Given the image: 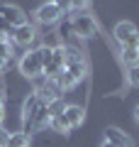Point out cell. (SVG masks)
Masks as SVG:
<instances>
[{"label": "cell", "mask_w": 139, "mask_h": 147, "mask_svg": "<svg viewBox=\"0 0 139 147\" xmlns=\"http://www.w3.org/2000/svg\"><path fill=\"white\" fill-rule=\"evenodd\" d=\"M63 110H66V103H63L61 98L51 100V103H46V113H49V118H59V115H63Z\"/></svg>", "instance_id": "obj_15"}, {"label": "cell", "mask_w": 139, "mask_h": 147, "mask_svg": "<svg viewBox=\"0 0 139 147\" xmlns=\"http://www.w3.org/2000/svg\"><path fill=\"white\" fill-rule=\"evenodd\" d=\"M0 34H5V37H10V34H12V27L7 25L3 17H0Z\"/></svg>", "instance_id": "obj_22"}, {"label": "cell", "mask_w": 139, "mask_h": 147, "mask_svg": "<svg viewBox=\"0 0 139 147\" xmlns=\"http://www.w3.org/2000/svg\"><path fill=\"white\" fill-rule=\"evenodd\" d=\"M105 142H110V145H115V147H134L132 137H129L127 132H122L120 127H115V125L105 127Z\"/></svg>", "instance_id": "obj_8"}, {"label": "cell", "mask_w": 139, "mask_h": 147, "mask_svg": "<svg viewBox=\"0 0 139 147\" xmlns=\"http://www.w3.org/2000/svg\"><path fill=\"white\" fill-rule=\"evenodd\" d=\"M3 100H5V93H3V88H0V105H3Z\"/></svg>", "instance_id": "obj_26"}, {"label": "cell", "mask_w": 139, "mask_h": 147, "mask_svg": "<svg viewBox=\"0 0 139 147\" xmlns=\"http://www.w3.org/2000/svg\"><path fill=\"white\" fill-rule=\"evenodd\" d=\"M51 127L56 132H66V130H71V127H68V123H66V118L63 115H59V118H51Z\"/></svg>", "instance_id": "obj_19"}, {"label": "cell", "mask_w": 139, "mask_h": 147, "mask_svg": "<svg viewBox=\"0 0 139 147\" xmlns=\"http://www.w3.org/2000/svg\"><path fill=\"white\" fill-rule=\"evenodd\" d=\"M134 120L139 123V105H137V108H134Z\"/></svg>", "instance_id": "obj_24"}, {"label": "cell", "mask_w": 139, "mask_h": 147, "mask_svg": "<svg viewBox=\"0 0 139 147\" xmlns=\"http://www.w3.org/2000/svg\"><path fill=\"white\" fill-rule=\"evenodd\" d=\"M71 25H73V34L81 37V39H93L98 34V22L88 12H76L71 17Z\"/></svg>", "instance_id": "obj_1"}, {"label": "cell", "mask_w": 139, "mask_h": 147, "mask_svg": "<svg viewBox=\"0 0 139 147\" xmlns=\"http://www.w3.org/2000/svg\"><path fill=\"white\" fill-rule=\"evenodd\" d=\"M37 22H41V25H54V22L61 20V7H59V3H44V5L37 7Z\"/></svg>", "instance_id": "obj_4"}, {"label": "cell", "mask_w": 139, "mask_h": 147, "mask_svg": "<svg viewBox=\"0 0 139 147\" xmlns=\"http://www.w3.org/2000/svg\"><path fill=\"white\" fill-rule=\"evenodd\" d=\"M37 57H39L41 66H46V64L51 61V57H54V47H49V44H44V47H39V49H37Z\"/></svg>", "instance_id": "obj_16"}, {"label": "cell", "mask_w": 139, "mask_h": 147, "mask_svg": "<svg viewBox=\"0 0 139 147\" xmlns=\"http://www.w3.org/2000/svg\"><path fill=\"white\" fill-rule=\"evenodd\" d=\"M5 39H7V37H5V34H0V42H5Z\"/></svg>", "instance_id": "obj_29"}, {"label": "cell", "mask_w": 139, "mask_h": 147, "mask_svg": "<svg viewBox=\"0 0 139 147\" xmlns=\"http://www.w3.org/2000/svg\"><path fill=\"white\" fill-rule=\"evenodd\" d=\"M10 54H12V47H10V42H0V59H3V61H7V59H10Z\"/></svg>", "instance_id": "obj_21"}, {"label": "cell", "mask_w": 139, "mask_h": 147, "mask_svg": "<svg viewBox=\"0 0 139 147\" xmlns=\"http://www.w3.org/2000/svg\"><path fill=\"white\" fill-rule=\"evenodd\" d=\"M20 74H25L27 79H39L44 74V66H41L39 57H37V49H29V52L22 54L20 59Z\"/></svg>", "instance_id": "obj_2"}, {"label": "cell", "mask_w": 139, "mask_h": 147, "mask_svg": "<svg viewBox=\"0 0 139 147\" xmlns=\"http://www.w3.org/2000/svg\"><path fill=\"white\" fill-rule=\"evenodd\" d=\"M5 64H7V61H3V59H0V71H3V69H5Z\"/></svg>", "instance_id": "obj_27"}, {"label": "cell", "mask_w": 139, "mask_h": 147, "mask_svg": "<svg viewBox=\"0 0 139 147\" xmlns=\"http://www.w3.org/2000/svg\"><path fill=\"white\" fill-rule=\"evenodd\" d=\"M5 147H29V135H25V132H10Z\"/></svg>", "instance_id": "obj_13"}, {"label": "cell", "mask_w": 139, "mask_h": 147, "mask_svg": "<svg viewBox=\"0 0 139 147\" xmlns=\"http://www.w3.org/2000/svg\"><path fill=\"white\" fill-rule=\"evenodd\" d=\"M61 49H63V64H66V66L78 64V61H86V57H83V52L78 47H61Z\"/></svg>", "instance_id": "obj_12"}, {"label": "cell", "mask_w": 139, "mask_h": 147, "mask_svg": "<svg viewBox=\"0 0 139 147\" xmlns=\"http://www.w3.org/2000/svg\"><path fill=\"white\" fill-rule=\"evenodd\" d=\"M100 147H115V145H110V142H103V145H100Z\"/></svg>", "instance_id": "obj_28"}, {"label": "cell", "mask_w": 139, "mask_h": 147, "mask_svg": "<svg viewBox=\"0 0 139 147\" xmlns=\"http://www.w3.org/2000/svg\"><path fill=\"white\" fill-rule=\"evenodd\" d=\"M66 71L71 74L76 81L86 79V74H88V61H78V64H71V66H66Z\"/></svg>", "instance_id": "obj_14"}, {"label": "cell", "mask_w": 139, "mask_h": 147, "mask_svg": "<svg viewBox=\"0 0 139 147\" xmlns=\"http://www.w3.org/2000/svg\"><path fill=\"white\" fill-rule=\"evenodd\" d=\"M127 81H129V86H137L139 88V64L127 69Z\"/></svg>", "instance_id": "obj_18"}, {"label": "cell", "mask_w": 139, "mask_h": 147, "mask_svg": "<svg viewBox=\"0 0 139 147\" xmlns=\"http://www.w3.org/2000/svg\"><path fill=\"white\" fill-rule=\"evenodd\" d=\"M137 32H139V30L132 25V22H117V25H115V32H112V34H115V42H117L120 47H124V44H127L129 39L137 34Z\"/></svg>", "instance_id": "obj_9"}, {"label": "cell", "mask_w": 139, "mask_h": 147, "mask_svg": "<svg viewBox=\"0 0 139 147\" xmlns=\"http://www.w3.org/2000/svg\"><path fill=\"white\" fill-rule=\"evenodd\" d=\"M63 69H66V64H63V49L61 47H54V57H51V61L44 66V76L49 81H56L59 76L63 74Z\"/></svg>", "instance_id": "obj_5"}, {"label": "cell", "mask_w": 139, "mask_h": 147, "mask_svg": "<svg viewBox=\"0 0 139 147\" xmlns=\"http://www.w3.org/2000/svg\"><path fill=\"white\" fill-rule=\"evenodd\" d=\"M63 118H66L68 127H81L83 120H86V110H83L81 105H66V110H63Z\"/></svg>", "instance_id": "obj_10"}, {"label": "cell", "mask_w": 139, "mask_h": 147, "mask_svg": "<svg viewBox=\"0 0 139 147\" xmlns=\"http://www.w3.org/2000/svg\"><path fill=\"white\" fill-rule=\"evenodd\" d=\"M0 17H3L12 30L27 22V15L20 10V7H15V5H0Z\"/></svg>", "instance_id": "obj_7"}, {"label": "cell", "mask_w": 139, "mask_h": 147, "mask_svg": "<svg viewBox=\"0 0 139 147\" xmlns=\"http://www.w3.org/2000/svg\"><path fill=\"white\" fill-rule=\"evenodd\" d=\"M10 37H12V42H15V44H20V47H25V49H27V47H29V44L37 39V30L29 25V22H25V25L15 27Z\"/></svg>", "instance_id": "obj_6"}, {"label": "cell", "mask_w": 139, "mask_h": 147, "mask_svg": "<svg viewBox=\"0 0 139 147\" xmlns=\"http://www.w3.org/2000/svg\"><path fill=\"white\" fill-rule=\"evenodd\" d=\"M3 118H5V110H3V105H0V123H3Z\"/></svg>", "instance_id": "obj_25"}, {"label": "cell", "mask_w": 139, "mask_h": 147, "mask_svg": "<svg viewBox=\"0 0 139 147\" xmlns=\"http://www.w3.org/2000/svg\"><path fill=\"white\" fill-rule=\"evenodd\" d=\"M5 145H7V132L0 127V147H5Z\"/></svg>", "instance_id": "obj_23"}, {"label": "cell", "mask_w": 139, "mask_h": 147, "mask_svg": "<svg viewBox=\"0 0 139 147\" xmlns=\"http://www.w3.org/2000/svg\"><path fill=\"white\" fill-rule=\"evenodd\" d=\"M122 61L127 64V66L139 64V49H122Z\"/></svg>", "instance_id": "obj_17"}, {"label": "cell", "mask_w": 139, "mask_h": 147, "mask_svg": "<svg viewBox=\"0 0 139 147\" xmlns=\"http://www.w3.org/2000/svg\"><path fill=\"white\" fill-rule=\"evenodd\" d=\"M39 105H41V98L37 93H29L25 98V103H22V132H25V135H32V132H29L32 118H34V113H37Z\"/></svg>", "instance_id": "obj_3"}, {"label": "cell", "mask_w": 139, "mask_h": 147, "mask_svg": "<svg viewBox=\"0 0 139 147\" xmlns=\"http://www.w3.org/2000/svg\"><path fill=\"white\" fill-rule=\"evenodd\" d=\"M46 125H51V118H49V113H46V105L41 103L39 108H37L34 118H32V127H29V132H37V130H44Z\"/></svg>", "instance_id": "obj_11"}, {"label": "cell", "mask_w": 139, "mask_h": 147, "mask_svg": "<svg viewBox=\"0 0 139 147\" xmlns=\"http://www.w3.org/2000/svg\"><path fill=\"white\" fill-rule=\"evenodd\" d=\"M59 37H73V25H71V20H61V25H59Z\"/></svg>", "instance_id": "obj_20"}]
</instances>
